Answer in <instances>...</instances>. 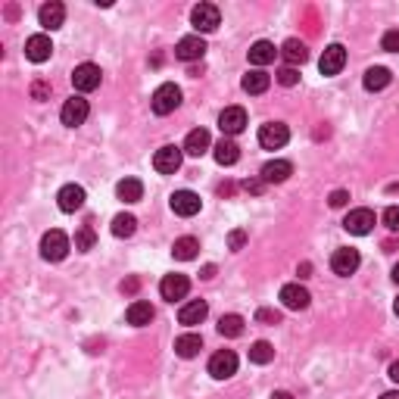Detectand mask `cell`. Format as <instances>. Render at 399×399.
<instances>
[{
    "mask_svg": "<svg viewBox=\"0 0 399 399\" xmlns=\"http://www.w3.org/2000/svg\"><path fill=\"white\" fill-rule=\"evenodd\" d=\"M150 106H153V112H156V116H169V112H175L178 106H181V88H178L175 82L159 84V88L153 91Z\"/></svg>",
    "mask_w": 399,
    "mask_h": 399,
    "instance_id": "1",
    "label": "cell"
},
{
    "mask_svg": "<svg viewBox=\"0 0 399 399\" xmlns=\"http://www.w3.org/2000/svg\"><path fill=\"white\" fill-rule=\"evenodd\" d=\"M69 250H72L69 237H66L59 228H53L41 237V256L47 259V262H63V259L69 256Z\"/></svg>",
    "mask_w": 399,
    "mask_h": 399,
    "instance_id": "2",
    "label": "cell"
},
{
    "mask_svg": "<svg viewBox=\"0 0 399 399\" xmlns=\"http://www.w3.org/2000/svg\"><path fill=\"white\" fill-rule=\"evenodd\" d=\"M218 22H222V13H218L216 3H200V6H194V13H190V25L197 29V35L216 31Z\"/></svg>",
    "mask_w": 399,
    "mask_h": 399,
    "instance_id": "3",
    "label": "cell"
},
{
    "mask_svg": "<svg viewBox=\"0 0 399 399\" xmlns=\"http://www.w3.org/2000/svg\"><path fill=\"white\" fill-rule=\"evenodd\" d=\"M100 78H103L100 66H94V63H82V66H75V72H72V88L82 91V94H91V91L100 88Z\"/></svg>",
    "mask_w": 399,
    "mask_h": 399,
    "instance_id": "4",
    "label": "cell"
},
{
    "mask_svg": "<svg viewBox=\"0 0 399 399\" xmlns=\"http://www.w3.org/2000/svg\"><path fill=\"white\" fill-rule=\"evenodd\" d=\"M91 116V106L84 97H72L63 103V110H59V119H63L66 128H78V125H84Z\"/></svg>",
    "mask_w": 399,
    "mask_h": 399,
    "instance_id": "5",
    "label": "cell"
},
{
    "mask_svg": "<svg viewBox=\"0 0 399 399\" xmlns=\"http://www.w3.org/2000/svg\"><path fill=\"white\" fill-rule=\"evenodd\" d=\"M181 156H184L181 147H175V144H165V147H159L156 156H153V169H156L159 175H175V172L181 169Z\"/></svg>",
    "mask_w": 399,
    "mask_h": 399,
    "instance_id": "6",
    "label": "cell"
},
{
    "mask_svg": "<svg viewBox=\"0 0 399 399\" xmlns=\"http://www.w3.org/2000/svg\"><path fill=\"white\" fill-rule=\"evenodd\" d=\"M343 66H347V47L343 44H328L322 59H318V72L331 78V75H340Z\"/></svg>",
    "mask_w": 399,
    "mask_h": 399,
    "instance_id": "7",
    "label": "cell"
},
{
    "mask_svg": "<svg viewBox=\"0 0 399 399\" xmlns=\"http://www.w3.org/2000/svg\"><path fill=\"white\" fill-rule=\"evenodd\" d=\"M287 141H290V128L284 122H265L259 128V144L265 150H281Z\"/></svg>",
    "mask_w": 399,
    "mask_h": 399,
    "instance_id": "8",
    "label": "cell"
},
{
    "mask_svg": "<svg viewBox=\"0 0 399 399\" xmlns=\"http://www.w3.org/2000/svg\"><path fill=\"white\" fill-rule=\"evenodd\" d=\"M169 206H172V212L175 216H181V218H194L200 209H203V200H200L194 190H175L169 200Z\"/></svg>",
    "mask_w": 399,
    "mask_h": 399,
    "instance_id": "9",
    "label": "cell"
},
{
    "mask_svg": "<svg viewBox=\"0 0 399 399\" xmlns=\"http://www.w3.org/2000/svg\"><path fill=\"white\" fill-rule=\"evenodd\" d=\"M218 128H222L225 137L241 135V131L247 128V110H243V106H228V110H222V116H218Z\"/></svg>",
    "mask_w": 399,
    "mask_h": 399,
    "instance_id": "10",
    "label": "cell"
},
{
    "mask_svg": "<svg viewBox=\"0 0 399 399\" xmlns=\"http://www.w3.org/2000/svg\"><path fill=\"white\" fill-rule=\"evenodd\" d=\"M209 375L216 381H228L231 375H237V356L231 349H218L216 356L209 359Z\"/></svg>",
    "mask_w": 399,
    "mask_h": 399,
    "instance_id": "11",
    "label": "cell"
},
{
    "mask_svg": "<svg viewBox=\"0 0 399 399\" xmlns=\"http://www.w3.org/2000/svg\"><path fill=\"white\" fill-rule=\"evenodd\" d=\"M343 228L349 231V234H356V237H362V234H371L375 231V212L371 209H352L347 218H343Z\"/></svg>",
    "mask_w": 399,
    "mask_h": 399,
    "instance_id": "12",
    "label": "cell"
},
{
    "mask_svg": "<svg viewBox=\"0 0 399 399\" xmlns=\"http://www.w3.org/2000/svg\"><path fill=\"white\" fill-rule=\"evenodd\" d=\"M281 303H284V309H290V312H303V309H309L312 296H309V290H306L303 284H284L281 287Z\"/></svg>",
    "mask_w": 399,
    "mask_h": 399,
    "instance_id": "13",
    "label": "cell"
},
{
    "mask_svg": "<svg viewBox=\"0 0 399 399\" xmlns=\"http://www.w3.org/2000/svg\"><path fill=\"white\" fill-rule=\"evenodd\" d=\"M359 262H362V259H359V250H349V247L337 250L334 256H331V269H334V275H340V278L356 275Z\"/></svg>",
    "mask_w": 399,
    "mask_h": 399,
    "instance_id": "14",
    "label": "cell"
},
{
    "mask_svg": "<svg viewBox=\"0 0 399 399\" xmlns=\"http://www.w3.org/2000/svg\"><path fill=\"white\" fill-rule=\"evenodd\" d=\"M190 290V281L188 275H165L163 281H159V294L163 299H169V303H175V299H184Z\"/></svg>",
    "mask_w": 399,
    "mask_h": 399,
    "instance_id": "15",
    "label": "cell"
},
{
    "mask_svg": "<svg viewBox=\"0 0 399 399\" xmlns=\"http://www.w3.org/2000/svg\"><path fill=\"white\" fill-rule=\"evenodd\" d=\"M203 53H206V41L200 35H188L175 44V57L181 63H197V59H203Z\"/></svg>",
    "mask_w": 399,
    "mask_h": 399,
    "instance_id": "16",
    "label": "cell"
},
{
    "mask_svg": "<svg viewBox=\"0 0 399 399\" xmlns=\"http://www.w3.org/2000/svg\"><path fill=\"white\" fill-rule=\"evenodd\" d=\"M84 200H88V194H84L82 184H66V188H59V194H57V206L63 212H78L84 206Z\"/></svg>",
    "mask_w": 399,
    "mask_h": 399,
    "instance_id": "17",
    "label": "cell"
},
{
    "mask_svg": "<svg viewBox=\"0 0 399 399\" xmlns=\"http://www.w3.org/2000/svg\"><path fill=\"white\" fill-rule=\"evenodd\" d=\"M290 175H294V165H290L287 159H271V163H265L262 172H259V178H262L265 184H284Z\"/></svg>",
    "mask_w": 399,
    "mask_h": 399,
    "instance_id": "18",
    "label": "cell"
},
{
    "mask_svg": "<svg viewBox=\"0 0 399 399\" xmlns=\"http://www.w3.org/2000/svg\"><path fill=\"white\" fill-rule=\"evenodd\" d=\"M206 315H209V306H206L203 299H190V303H184L181 309H178V322H181L184 328H194V324L206 322Z\"/></svg>",
    "mask_w": 399,
    "mask_h": 399,
    "instance_id": "19",
    "label": "cell"
},
{
    "mask_svg": "<svg viewBox=\"0 0 399 399\" xmlns=\"http://www.w3.org/2000/svg\"><path fill=\"white\" fill-rule=\"evenodd\" d=\"M53 53V44L47 35H31L29 41H25V57L31 59V63H47Z\"/></svg>",
    "mask_w": 399,
    "mask_h": 399,
    "instance_id": "20",
    "label": "cell"
},
{
    "mask_svg": "<svg viewBox=\"0 0 399 399\" xmlns=\"http://www.w3.org/2000/svg\"><path fill=\"white\" fill-rule=\"evenodd\" d=\"M38 22H41L47 31L59 29V25L66 22V6H63V3H57V0H50V3H44L41 10H38Z\"/></svg>",
    "mask_w": 399,
    "mask_h": 399,
    "instance_id": "21",
    "label": "cell"
},
{
    "mask_svg": "<svg viewBox=\"0 0 399 399\" xmlns=\"http://www.w3.org/2000/svg\"><path fill=\"white\" fill-rule=\"evenodd\" d=\"M153 306L147 303V299H135V303L128 306V312H125V318H128V324H135V328H144V324L153 322Z\"/></svg>",
    "mask_w": 399,
    "mask_h": 399,
    "instance_id": "22",
    "label": "cell"
},
{
    "mask_svg": "<svg viewBox=\"0 0 399 399\" xmlns=\"http://www.w3.org/2000/svg\"><path fill=\"white\" fill-rule=\"evenodd\" d=\"M209 147H212V141H209V131L206 128H194L184 137V153H188V156H203Z\"/></svg>",
    "mask_w": 399,
    "mask_h": 399,
    "instance_id": "23",
    "label": "cell"
},
{
    "mask_svg": "<svg viewBox=\"0 0 399 399\" xmlns=\"http://www.w3.org/2000/svg\"><path fill=\"white\" fill-rule=\"evenodd\" d=\"M390 82H393V75H390V69H384V66H371L362 78L365 91H371V94H375V91H384Z\"/></svg>",
    "mask_w": 399,
    "mask_h": 399,
    "instance_id": "24",
    "label": "cell"
},
{
    "mask_svg": "<svg viewBox=\"0 0 399 399\" xmlns=\"http://www.w3.org/2000/svg\"><path fill=\"white\" fill-rule=\"evenodd\" d=\"M212 156H216L218 165H234L237 159H241V147H237L231 137H222V141L212 147Z\"/></svg>",
    "mask_w": 399,
    "mask_h": 399,
    "instance_id": "25",
    "label": "cell"
},
{
    "mask_svg": "<svg viewBox=\"0 0 399 399\" xmlns=\"http://www.w3.org/2000/svg\"><path fill=\"white\" fill-rule=\"evenodd\" d=\"M278 53H281V50H275V44H271V41H256V44L250 47V63L262 69V66L275 63Z\"/></svg>",
    "mask_w": 399,
    "mask_h": 399,
    "instance_id": "26",
    "label": "cell"
},
{
    "mask_svg": "<svg viewBox=\"0 0 399 399\" xmlns=\"http://www.w3.org/2000/svg\"><path fill=\"white\" fill-rule=\"evenodd\" d=\"M281 57L287 59V66H303L306 59H309V47H306L303 41H296V38H290V41H284V47H281Z\"/></svg>",
    "mask_w": 399,
    "mask_h": 399,
    "instance_id": "27",
    "label": "cell"
},
{
    "mask_svg": "<svg viewBox=\"0 0 399 399\" xmlns=\"http://www.w3.org/2000/svg\"><path fill=\"white\" fill-rule=\"evenodd\" d=\"M116 197L122 200V203H137V200L144 197V184L137 181V178H125V181L116 184Z\"/></svg>",
    "mask_w": 399,
    "mask_h": 399,
    "instance_id": "28",
    "label": "cell"
},
{
    "mask_svg": "<svg viewBox=\"0 0 399 399\" xmlns=\"http://www.w3.org/2000/svg\"><path fill=\"white\" fill-rule=\"evenodd\" d=\"M200 349H203V337L200 334H181L175 340V356H181V359H194Z\"/></svg>",
    "mask_w": 399,
    "mask_h": 399,
    "instance_id": "29",
    "label": "cell"
},
{
    "mask_svg": "<svg viewBox=\"0 0 399 399\" xmlns=\"http://www.w3.org/2000/svg\"><path fill=\"white\" fill-rule=\"evenodd\" d=\"M197 253H200V241H197V237H178V241L172 243V256L181 259V262L197 259Z\"/></svg>",
    "mask_w": 399,
    "mask_h": 399,
    "instance_id": "30",
    "label": "cell"
},
{
    "mask_svg": "<svg viewBox=\"0 0 399 399\" xmlns=\"http://www.w3.org/2000/svg\"><path fill=\"white\" fill-rule=\"evenodd\" d=\"M243 91H247V94H265V91H269V84H271V78L265 75L262 69H253V72H247V75H243Z\"/></svg>",
    "mask_w": 399,
    "mask_h": 399,
    "instance_id": "31",
    "label": "cell"
},
{
    "mask_svg": "<svg viewBox=\"0 0 399 399\" xmlns=\"http://www.w3.org/2000/svg\"><path fill=\"white\" fill-rule=\"evenodd\" d=\"M271 359H275V347H271L269 340H256L250 347V362L253 365H269Z\"/></svg>",
    "mask_w": 399,
    "mask_h": 399,
    "instance_id": "32",
    "label": "cell"
},
{
    "mask_svg": "<svg viewBox=\"0 0 399 399\" xmlns=\"http://www.w3.org/2000/svg\"><path fill=\"white\" fill-rule=\"evenodd\" d=\"M135 228H137V218L131 216V212H122V216L112 218V234L116 237H131Z\"/></svg>",
    "mask_w": 399,
    "mask_h": 399,
    "instance_id": "33",
    "label": "cell"
},
{
    "mask_svg": "<svg viewBox=\"0 0 399 399\" xmlns=\"http://www.w3.org/2000/svg\"><path fill=\"white\" fill-rule=\"evenodd\" d=\"M218 334L222 337H241L243 334V318L241 315H222L218 318Z\"/></svg>",
    "mask_w": 399,
    "mask_h": 399,
    "instance_id": "34",
    "label": "cell"
},
{
    "mask_svg": "<svg viewBox=\"0 0 399 399\" xmlns=\"http://www.w3.org/2000/svg\"><path fill=\"white\" fill-rule=\"evenodd\" d=\"M94 243H97L94 228H91V225H82V228L75 231V250L78 253H88V250H94Z\"/></svg>",
    "mask_w": 399,
    "mask_h": 399,
    "instance_id": "35",
    "label": "cell"
},
{
    "mask_svg": "<svg viewBox=\"0 0 399 399\" xmlns=\"http://www.w3.org/2000/svg\"><path fill=\"white\" fill-rule=\"evenodd\" d=\"M296 82H299V69H294V66H284L278 72V84H284V88H294Z\"/></svg>",
    "mask_w": 399,
    "mask_h": 399,
    "instance_id": "36",
    "label": "cell"
},
{
    "mask_svg": "<svg viewBox=\"0 0 399 399\" xmlns=\"http://www.w3.org/2000/svg\"><path fill=\"white\" fill-rule=\"evenodd\" d=\"M381 47L387 50V53H399V29L384 31V38H381Z\"/></svg>",
    "mask_w": 399,
    "mask_h": 399,
    "instance_id": "37",
    "label": "cell"
},
{
    "mask_svg": "<svg viewBox=\"0 0 399 399\" xmlns=\"http://www.w3.org/2000/svg\"><path fill=\"white\" fill-rule=\"evenodd\" d=\"M256 322H259V324H281V312H275V309H259V312H256Z\"/></svg>",
    "mask_w": 399,
    "mask_h": 399,
    "instance_id": "38",
    "label": "cell"
},
{
    "mask_svg": "<svg viewBox=\"0 0 399 399\" xmlns=\"http://www.w3.org/2000/svg\"><path fill=\"white\" fill-rule=\"evenodd\" d=\"M243 243H247V231L243 228H234L228 234V250H243Z\"/></svg>",
    "mask_w": 399,
    "mask_h": 399,
    "instance_id": "39",
    "label": "cell"
},
{
    "mask_svg": "<svg viewBox=\"0 0 399 399\" xmlns=\"http://www.w3.org/2000/svg\"><path fill=\"white\" fill-rule=\"evenodd\" d=\"M384 225H387L390 231H399V206H387V209H384Z\"/></svg>",
    "mask_w": 399,
    "mask_h": 399,
    "instance_id": "40",
    "label": "cell"
},
{
    "mask_svg": "<svg viewBox=\"0 0 399 399\" xmlns=\"http://www.w3.org/2000/svg\"><path fill=\"white\" fill-rule=\"evenodd\" d=\"M31 97H35V100H47L50 97V84L47 82H35V84H31Z\"/></svg>",
    "mask_w": 399,
    "mask_h": 399,
    "instance_id": "41",
    "label": "cell"
},
{
    "mask_svg": "<svg viewBox=\"0 0 399 399\" xmlns=\"http://www.w3.org/2000/svg\"><path fill=\"white\" fill-rule=\"evenodd\" d=\"M243 190H247V194H262L265 181H262V178H247V181H243Z\"/></svg>",
    "mask_w": 399,
    "mask_h": 399,
    "instance_id": "42",
    "label": "cell"
},
{
    "mask_svg": "<svg viewBox=\"0 0 399 399\" xmlns=\"http://www.w3.org/2000/svg\"><path fill=\"white\" fill-rule=\"evenodd\" d=\"M347 203H349V194H347V190H334V194H331V206H334V209H343Z\"/></svg>",
    "mask_w": 399,
    "mask_h": 399,
    "instance_id": "43",
    "label": "cell"
},
{
    "mask_svg": "<svg viewBox=\"0 0 399 399\" xmlns=\"http://www.w3.org/2000/svg\"><path fill=\"white\" fill-rule=\"evenodd\" d=\"M137 287H141V278H128V281H122V294H137Z\"/></svg>",
    "mask_w": 399,
    "mask_h": 399,
    "instance_id": "44",
    "label": "cell"
},
{
    "mask_svg": "<svg viewBox=\"0 0 399 399\" xmlns=\"http://www.w3.org/2000/svg\"><path fill=\"white\" fill-rule=\"evenodd\" d=\"M218 194H222V197H231V194H234V184H231V181L218 184Z\"/></svg>",
    "mask_w": 399,
    "mask_h": 399,
    "instance_id": "45",
    "label": "cell"
},
{
    "mask_svg": "<svg viewBox=\"0 0 399 399\" xmlns=\"http://www.w3.org/2000/svg\"><path fill=\"white\" fill-rule=\"evenodd\" d=\"M200 278H206V281H209V278H216V265H203V271H200Z\"/></svg>",
    "mask_w": 399,
    "mask_h": 399,
    "instance_id": "46",
    "label": "cell"
},
{
    "mask_svg": "<svg viewBox=\"0 0 399 399\" xmlns=\"http://www.w3.org/2000/svg\"><path fill=\"white\" fill-rule=\"evenodd\" d=\"M296 275H299V278H309V275H312V265H309V262H303V265L296 269Z\"/></svg>",
    "mask_w": 399,
    "mask_h": 399,
    "instance_id": "47",
    "label": "cell"
},
{
    "mask_svg": "<svg viewBox=\"0 0 399 399\" xmlns=\"http://www.w3.org/2000/svg\"><path fill=\"white\" fill-rule=\"evenodd\" d=\"M271 399H294L287 393V390H275V393H271Z\"/></svg>",
    "mask_w": 399,
    "mask_h": 399,
    "instance_id": "48",
    "label": "cell"
},
{
    "mask_svg": "<svg viewBox=\"0 0 399 399\" xmlns=\"http://www.w3.org/2000/svg\"><path fill=\"white\" fill-rule=\"evenodd\" d=\"M390 377H393V381L399 384V362H393V365H390Z\"/></svg>",
    "mask_w": 399,
    "mask_h": 399,
    "instance_id": "49",
    "label": "cell"
},
{
    "mask_svg": "<svg viewBox=\"0 0 399 399\" xmlns=\"http://www.w3.org/2000/svg\"><path fill=\"white\" fill-rule=\"evenodd\" d=\"M381 399H399V390H390V393H384Z\"/></svg>",
    "mask_w": 399,
    "mask_h": 399,
    "instance_id": "50",
    "label": "cell"
},
{
    "mask_svg": "<svg viewBox=\"0 0 399 399\" xmlns=\"http://www.w3.org/2000/svg\"><path fill=\"white\" fill-rule=\"evenodd\" d=\"M393 281H396V284H399V262H396V265H393Z\"/></svg>",
    "mask_w": 399,
    "mask_h": 399,
    "instance_id": "51",
    "label": "cell"
},
{
    "mask_svg": "<svg viewBox=\"0 0 399 399\" xmlns=\"http://www.w3.org/2000/svg\"><path fill=\"white\" fill-rule=\"evenodd\" d=\"M393 312H396V315H399V296H396V303H393Z\"/></svg>",
    "mask_w": 399,
    "mask_h": 399,
    "instance_id": "52",
    "label": "cell"
}]
</instances>
